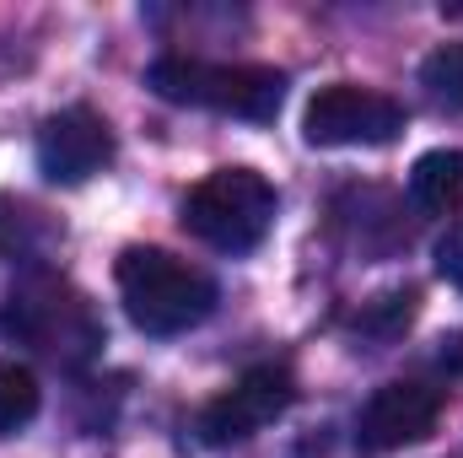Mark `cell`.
<instances>
[{
    "instance_id": "8",
    "label": "cell",
    "mask_w": 463,
    "mask_h": 458,
    "mask_svg": "<svg viewBox=\"0 0 463 458\" xmlns=\"http://www.w3.org/2000/svg\"><path fill=\"white\" fill-rule=\"evenodd\" d=\"M114 162V129L92 109H60L38 129V173L49 184H87Z\"/></svg>"
},
{
    "instance_id": "6",
    "label": "cell",
    "mask_w": 463,
    "mask_h": 458,
    "mask_svg": "<svg viewBox=\"0 0 463 458\" xmlns=\"http://www.w3.org/2000/svg\"><path fill=\"white\" fill-rule=\"evenodd\" d=\"M291 399H297V383H291L286 367H248L232 388H222V394L200 410L194 432H200L205 448L248 443L253 432H264L269 421H280V415L291 410Z\"/></svg>"
},
{
    "instance_id": "2",
    "label": "cell",
    "mask_w": 463,
    "mask_h": 458,
    "mask_svg": "<svg viewBox=\"0 0 463 458\" xmlns=\"http://www.w3.org/2000/svg\"><path fill=\"white\" fill-rule=\"evenodd\" d=\"M146 87L162 103L211 109V114L253 119V124H269L286 103L280 71H269V65H211V60H189V54H162L146 71Z\"/></svg>"
},
{
    "instance_id": "5",
    "label": "cell",
    "mask_w": 463,
    "mask_h": 458,
    "mask_svg": "<svg viewBox=\"0 0 463 458\" xmlns=\"http://www.w3.org/2000/svg\"><path fill=\"white\" fill-rule=\"evenodd\" d=\"M302 135L307 146H388L404 135V103L355 81H335L307 98Z\"/></svg>"
},
{
    "instance_id": "10",
    "label": "cell",
    "mask_w": 463,
    "mask_h": 458,
    "mask_svg": "<svg viewBox=\"0 0 463 458\" xmlns=\"http://www.w3.org/2000/svg\"><path fill=\"white\" fill-rule=\"evenodd\" d=\"M420 87H426V98H431L437 109L463 114V38H453V43H442V49L426 54Z\"/></svg>"
},
{
    "instance_id": "3",
    "label": "cell",
    "mask_w": 463,
    "mask_h": 458,
    "mask_svg": "<svg viewBox=\"0 0 463 458\" xmlns=\"http://www.w3.org/2000/svg\"><path fill=\"white\" fill-rule=\"evenodd\" d=\"M275 227V184L253 167H216L184 195V232L216 253H248Z\"/></svg>"
},
{
    "instance_id": "4",
    "label": "cell",
    "mask_w": 463,
    "mask_h": 458,
    "mask_svg": "<svg viewBox=\"0 0 463 458\" xmlns=\"http://www.w3.org/2000/svg\"><path fill=\"white\" fill-rule=\"evenodd\" d=\"M0 329L16 335V340H27L33 350H43V356H54V361H71V367L87 361V356H98V345H103V324L92 319L87 297L71 291L54 275L16 286L11 302H5Z\"/></svg>"
},
{
    "instance_id": "11",
    "label": "cell",
    "mask_w": 463,
    "mask_h": 458,
    "mask_svg": "<svg viewBox=\"0 0 463 458\" xmlns=\"http://www.w3.org/2000/svg\"><path fill=\"white\" fill-rule=\"evenodd\" d=\"M38 415V377L22 361H0V437L22 432Z\"/></svg>"
},
{
    "instance_id": "9",
    "label": "cell",
    "mask_w": 463,
    "mask_h": 458,
    "mask_svg": "<svg viewBox=\"0 0 463 458\" xmlns=\"http://www.w3.org/2000/svg\"><path fill=\"white\" fill-rule=\"evenodd\" d=\"M410 200L426 216H458L463 211V151H426L410 167Z\"/></svg>"
},
{
    "instance_id": "7",
    "label": "cell",
    "mask_w": 463,
    "mask_h": 458,
    "mask_svg": "<svg viewBox=\"0 0 463 458\" xmlns=\"http://www.w3.org/2000/svg\"><path fill=\"white\" fill-rule=\"evenodd\" d=\"M437 421H442V388L399 377V383L372 388V399L355 415V443L366 453H393V448L426 443L437 432Z\"/></svg>"
},
{
    "instance_id": "13",
    "label": "cell",
    "mask_w": 463,
    "mask_h": 458,
    "mask_svg": "<svg viewBox=\"0 0 463 458\" xmlns=\"http://www.w3.org/2000/svg\"><path fill=\"white\" fill-rule=\"evenodd\" d=\"M437 270H442L453 286H463V227H453L437 243Z\"/></svg>"
},
{
    "instance_id": "1",
    "label": "cell",
    "mask_w": 463,
    "mask_h": 458,
    "mask_svg": "<svg viewBox=\"0 0 463 458\" xmlns=\"http://www.w3.org/2000/svg\"><path fill=\"white\" fill-rule=\"evenodd\" d=\"M114 275L129 324L140 335H156V340L205 324L216 308V281L167 248H124Z\"/></svg>"
},
{
    "instance_id": "12",
    "label": "cell",
    "mask_w": 463,
    "mask_h": 458,
    "mask_svg": "<svg viewBox=\"0 0 463 458\" xmlns=\"http://www.w3.org/2000/svg\"><path fill=\"white\" fill-rule=\"evenodd\" d=\"M410 319H415V291H388V297H377V302L355 319V329L393 340V335H404V329H410Z\"/></svg>"
}]
</instances>
